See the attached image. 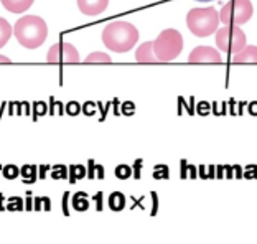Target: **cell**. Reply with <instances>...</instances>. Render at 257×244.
Wrapping results in <instances>:
<instances>
[{"label":"cell","mask_w":257,"mask_h":244,"mask_svg":"<svg viewBox=\"0 0 257 244\" xmlns=\"http://www.w3.org/2000/svg\"><path fill=\"white\" fill-rule=\"evenodd\" d=\"M14 33L22 46L28 50H35L45 43L46 37H48V27L40 17L25 15L15 23Z\"/></svg>","instance_id":"7a4b0ae2"},{"label":"cell","mask_w":257,"mask_h":244,"mask_svg":"<svg viewBox=\"0 0 257 244\" xmlns=\"http://www.w3.org/2000/svg\"><path fill=\"white\" fill-rule=\"evenodd\" d=\"M198 2H209V0H198Z\"/></svg>","instance_id":"cb8c5ba5"},{"label":"cell","mask_w":257,"mask_h":244,"mask_svg":"<svg viewBox=\"0 0 257 244\" xmlns=\"http://www.w3.org/2000/svg\"><path fill=\"white\" fill-rule=\"evenodd\" d=\"M188 63L191 65H221L223 58L218 50L211 46H196L188 56Z\"/></svg>","instance_id":"ba28073f"},{"label":"cell","mask_w":257,"mask_h":244,"mask_svg":"<svg viewBox=\"0 0 257 244\" xmlns=\"http://www.w3.org/2000/svg\"><path fill=\"white\" fill-rule=\"evenodd\" d=\"M136 60L137 63H160L159 58L154 53V42H145L137 48L136 53Z\"/></svg>","instance_id":"8fae6325"},{"label":"cell","mask_w":257,"mask_h":244,"mask_svg":"<svg viewBox=\"0 0 257 244\" xmlns=\"http://www.w3.org/2000/svg\"><path fill=\"white\" fill-rule=\"evenodd\" d=\"M186 25L195 37H209L211 33L218 30L219 25V14L213 7L208 9H193L186 15Z\"/></svg>","instance_id":"3957f363"},{"label":"cell","mask_w":257,"mask_h":244,"mask_svg":"<svg viewBox=\"0 0 257 244\" xmlns=\"http://www.w3.org/2000/svg\"><path fill=\"white\" fill-rule=\"evenodd\" d=\"M22 175H23V178H27V182H28V183L35 182V178H37V167H35V165H27V167H23V168H22Z\"/></svg>","instance_id":"e0dca14e"},{"label":"cell","mask_w":257,"mask_h":244,"mask_svg":"<svg viewBox=\"0 0 257 244\" xmlns=\"http://www.w3.org/2000/svg\"><path fill=\"white\" fill-rule=\"evenodd\" d=\"M137 40V28L128 22H112L102 32V43L114 53H125L132 50Z\"/></svg>","instance_id":"6da1fadb"},{"label":"cell","mask_w":257,"mask_h":244,"mask_svg":"<svg viewBox=\"0 0 257 244\" xmlns=\"http://www.w3.org/2000/svg\"><path fill=\"white\" fill-rule=\"evenodd\" d=\"M114 173H115V177L120 178V180L128 178V175H131V167L125 165V164H122V165H119L117 168H115Z\"/></svg>","instance_id":"d6986e66"},{"label":"cell","mask_w":257,"mask_h":244,"mask_svg":"<svg viewBox=\"0 0 257 244\" xmlns=\"http://www.w3.org/2000/svg\"><path fill=\"white\" fill-rule=\"evenodd\" d=\"M61 177H66V168L61 165H56L53 168V178H61Z\"/></svg>","instance_id":"44dd1931"},{"label":"cell","mask_w":257,"mask_h":244,"mask_svg":"<svg viewBox=\"0 0 257 244\" xmlns=\"http://www.w3.org/2000/svg\"><path fill=\"white\" fill-rule=\"evenodd\" d=\"M73 206H74V210H78V211H86L87 206H89V201H87L86 195L84 193H76L74 198H73Z\"/></svg>","instance_id":"2e32d148"},{"label":"cell","mask_w":257,"mask_h":244,"mask_svg":"<svg viewBox=\"0 0 257 244\" xmlns=\"http://www.w3.org/2000/svg\"><path fill=\"white\" fill-rule=\"evenodd\" d=\"M69 170H71V183H74L76 180H81L86 175V168L83 165H71Z\"/></svg>","instance_id":"ac0fdd59"},{"label":"cell","mask_w":257,"mask_h":244,"mask_svg":"<svg viewBox=\"0 0 257 244\" xmlns=\"http://www.w3.org/2000/svg\"><path fill=\"white\" fill-rule=\"evenodd\" d=\"M46 61L50 65H60V63H64V65H76V63L81 61L79 58V51L76 50V46L71 43H55L51 45V48L48 50V55H46Z\"/></svg>","instance_id":"52a82bcc"},{"label":"cell","mask_w":257,"mask_h":244,"mask_svg":"<svg viewBox=\"0 0 257 244\" xmlns=\"http://www.w3.org/2000/svg\"><path fill=\"white\" fill-rule=\"evenodd\" d=\"M254 7L250 0H229L219 12V20L224 25H242L250 20Z\"/></svg>","instance_id":"5b68a950"},{"label":"cell","mask_w":257,"mask_h":244,"mask_svg":"<svg viewBox=\"0 0 257 244\" xmlns=\"http://www.w3.org/2000/svg\"><path fill=\"white\" fill-rule=\"evenodd\" d=\"M35 0H2V5L12 14H22L32 7Z\"/></svg>","instance_id":"7c38bea8"},{"label":"cell","mask_w":257,"mask_h":244,"mask_svg":"<svg viewBox=\"0 0 257 244\" xmlns=\"http://www.w3.org/2000/svg\"><path fill=\"white\" fill-rule=\"evenodd\" d=\"M12 27H10V23L5 20V19H2L0 17V48L2 46H5V43L9 42L10 40V37H12Z\"/></svg>","instance_id":"9a60e30c"},{"label":"cell","mask_w":257,"mask_h":244,"mask_svg":"<svg viewBox=\"0 0 257 244\" xmlns=\"http://www.w3.org/2000/svg\"><path fill=\"white\" fill-rule=\"evenodd\" d=\"M216 45L224 53L236 55L246 46V35L237 25H224L216 30Z\"/></svg>","instance_id":"8992f818"},{"label":"cell","mask_w":257,"mask_h":244,"mask_svg":"<svg viewBox=\"0 0 257 244\" xmlns=\"http://www.w3.org/2000/svg\"><path fill=\"white\" fill-rule=\"evenodd\" d=\"M125 206V196L120 193V191H114V193H110L109 196V208L112 211H120L124 210Z\"/></svg>","instance_id":"4fadbf2b"},{"label":"cell","mask_w":257,"mask_h":244,"mask_svg":"<svg viewBox=\"0 0 257 244\" xmlns=\"http://www.w3.org/2000/svg\"><path fill=\"white\" fill-rule=\"evenodd\" d=\"M183 50V37L175 28L163 30L154 42V53L160 63L175 60Z\"/></svg>","instance_id":"277c9868"},{"label":"cell","mask_w":257,"mask_h":244,"mask_svg":"<svg viewBox=\"0 0 257 244\" xmlns=\"http://www.w3.org/2000/svg\"><path fill=\"white\" fill-rule=\"evenodd\" d=\"M109 0H78V7L84 15H99L107 9Z\"/></svg>","instance_id":"9c48e42d"},{"label":"cell","mask_w":257,"mask_h":244,"mask_svg":"<svg viewBox=\"0 0 257 244\" xmlns=\"http://www.w3.org/2000/svg\"><path fill=\"white\" fill-rule=\"evenodd\" d=\"M10 58H7V56H2L0 55V65H10Z\"/></svg>","instance_id":"603a6c76"},{"label":"cell","mask_w":257,"mask_h":244,"mask_svg":"<svg viewBox=\"0 0 257 244\" xmlns=\"http://www.w3.org/2000/svg\"><path fill=\"white\" fill-rule=\"evenodd\" d=\"M232 63H236V65H257V46L246 45L239 53L232 56Z\"/></svg>","instance_id":"30bf717a"},{"label":"cell","mask_w":257,"mask_h":244,"mask_svg":"<svg viewBox=\"0 0 257 244\" xmlns=\"http://www.w3.org/2000/svg\"><path fill=\"white\" fill-rule=\"evenodd\" d=\"M19 173L20 170L17 168L15 165H7V167H4V177L5 178H9V180H14L19 177Z\"/></svg>","instance_id":"ffe728a7"},{"label":"cell","mask_w":257,"mask_h":244,"mask_svg":"<svg viewBox=\"0 0 257 244\" xmlns=\"http://www.w3.org/2000/svg\"><path fill=\"white\" fill-rule=\"evenodd\" d=\"M79 111V107H78V104H74V102H69L68 104V112L71 114V115H76Z\"/></svg>","instance_id":"7402d4cb"},{"label":"cell","mask_w":257,"mask_h":244,"mask_svg":"<svg viewBox=\"0 0 257 244\" xmlns=\"http://www.w3.org/2000/svg\"><path fill=\"white\" fill-rule=\"evenodd\" d=\"M86 65H109V63H112V60H110V56L106 55V53H99V51H96V53H92L89 55L84 60Z\"/></svg>","instance_id":"5bb4252c"}]
</instances>
